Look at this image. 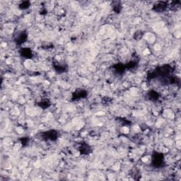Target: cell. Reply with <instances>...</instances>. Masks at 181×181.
<instances>
[{"instance_id": "obj_13", "label": "cell", "mask_w": 181, "mask_h": 181, "mask_svg": "<svg viewBox=\"0 0 181 181\" xmlns=\"http://www.w3.org/2000/svg\"><path fill=\"white\" fill-rule=\"evenodd\" d=\"M111 6L112 8V10H113V12L115 13H116V14H120V13L121 12L122 7L120 2L118 1L112 2Z\"/></svg>"}, {"instance_id": "obj_5", "label": "cell", "mask_w": 181, "mask_h": 181, "mask_svg": "<svg viewBox=\"0 0 181 181\" xmlns=\"http://www.w3.org/2000/svg\"><path fill=\"white\" fill-rule=\"evenodd\" d=\"M88 96V92L86 89L83 88H77L74 91V93H72V98H71V101H75L80 100V99L85 98L86 96Z\"/></svg>"}, {"instance_id": "obj_4", "label": "cell", "mask_w": 181, "mask_h": 181, "mask_svg": "<svg viewBox=\"0 0 181 181\" xmlns=\"http://www.w3.org/2000/svg\"><path fill=\"white\" fill-rule=\"evenodd\" d=\"M28 37V34L26 30L21 31L16 34L14 37V42L17 45L21 46L22 45L23 43H25L27 41V39Z\"/></svg>"}, {"instance_id": "obj_2", "label": "cell", "mask_w": 181, "mask_h": 181, "mask_svg": "<svg viewBox=\"0 0 181 181\" xmlns=\"http://www.w3.org/2000/svg\"><path fill=\"white\" fill-rule=\"evenodd\" d=\"M164 165V154L154 151L151 156V166L155 169H159Z\"/></svg>"}, {"instance_id": "obj_11", "label": "cell", "mask_w": 181, "mask_h": 181, "mask_svg": "<svg viewBox=\"0 0 181 181\" xmlns=\"http://www.w3.org/2000/svg\"><path fill=\"white\" fill-rule=\"evenodd\" d=\"M147 99L151 101H156L160 98V93L155 90H150L146 93Z\"/></svg>"}, {"instance_id": "obj_9", "label": "cell", "mask_w": 181, "mask_h": 181, "mask_svg": "<svg viewBox=\"0 0 181 181\" xmlns=\"http://www.w3.org/2000/svg\"><path fill=\"white\" fill-rule=\"evenodd\" d=\"M19 54L24 59H32L33 57V51L29 48H22L19 50Z\"/></svg>"}, {"instance_id": "obj_6", "label": "cell", "mask_w": 181, "mask_h": 181, "mask_svg": "<svg viewBox=\"0 0 181 181\" xmlns=\"http://www.w3.org/2000/svg\"><path fill=\"white\" fill-rule=\"evenodd\" d=\"M168 7H169V3L167 2L159 1L154 4L152 9L156 13H162L166 11Z\"/></svg>"}, {"instance_id": "obj_19", "label": "cell", "mask_w": 181, "mask_h": 181, "mask_svg": "<svg viewBox=\"0 0 181 181\" xmlns=\"http://www.w3.org/2000/svg\"><path fill=\"white\" fill-rule=\"evenodd\" d=\"M42 48L43 49H50L52 48H53V45H52V44L50 43H46L45 45H42Z\"/></svg>"}, {"instance_id": "obj_1", "label": "cell", "mask_w": 181, "mask_h": 181, "mask_svg": "<svg viewBox=\"0 0 181 181\" xmlns=\"http://www.w3.org/2000/svg\"><path fill=\"white\" fill-rule=\"evenodd\" d=\"M174 71L175 69L171 65L168 64H163L161 66L157 67L155 69L151 71V72H149L147 74L146 79L147 81H151L157 78L160 79L169 77L173 76Z\"/></svg>"}, {"instance_id": "obj_8", "label": "cell", "mask_w": 181, "mask_h": 181, "mask_svg": "<svg viewBox=\"0 0 181 181\" xmlns=\"http://www.w3.org/2000/svg\"><path fill=\"white\" fill-rule=\"evenodd\" d=\"M52 66L54 67V69L59 74H62L67 72L68 70V65L66 64H60L56 61L52 62Z\"/></svg>"}, {"instance_id": "obj_14", "label": "cell", "mask_w": 181, "mask_h": 181, "mask_svg": "<svg viewBox=\"0 0 181 181\" xmlns=\"http://www.w3.org/2000/svg\"><path fill=\"white\" fill-rule=\"evenodd\" d=\"M39 107H40L43 109H48L49 107L51 106V102L48 98H45L41 100L40 102L37 103Z\"/></svg>"}, {"instance_id": "obj_7", "label": "cell", "mask_w": 181, "mask_h": 181, "mask_svg": "<svg viewBox=\"0 0 181 181\" xmlns=\"http://www.w3.org/2000/svg\"><path fill=\"white\" fill-rule=\"evenodd\" d=\"M79 151L81 155H88L93 152V148L88 143L83 141L80 144Z\"/></svg>"}, {"instance_id": "obj_3", "label": "cell", "mask_w": 181, "mask_h": 181, "mask_svg": "<svg viewBox=\"0 0 181 181\" xmlns=\"http://www.w3.org/2000/svg\"><path fill=\"white\" fill-rule=\"evenodd\" d=\"M60 134L55 130H50L40 134V137L46 141H56L58 140Z\"/></svg>"}, {"instance_id": "obj_17", "label": "cell", "mask_w": 181, "mask_h": 181, "mask_svg": "<svg viewBox=\"0 0 181 181\" xmlns=\"http://www.w3.org/2000/svg\"><path fill=\"white\" fill-rule=\"evenodd\" d=\"M19 140L21 141V143L22 146H27L28 143H29V141H30V138L28 137H21L19 139Z\"/></svg>"}, {"instance_id": "obj_10", "label": "cell", "mask_w": 181, "mask_h": 181, "mask_svg": "<svg viewBox=\"0 0 181 181\" xmlns=\"http://www.w3.org/2000/svg\"><path fill=\"white\" fill-rule=\"evenodd\" d=\"M112 67L113 69L114 72L117 74H124V72H125V71L127 70L126 69L125 64H122V63H117V64H114Z\"/></svg>"}, {"instance_id": "obj_16", "label": "cell", "mask_w": 181, "mask_h": 181, "mask_svg": "<svg viewBox=\"0 0 181 181\" xmlns=\"http://www.w3.org/2000/svg\"><path fill=\"white\" fill-rule=\"evenodd\" d=\"M144 36V32L141 31H137L134 34V38L136 40H140L141 38H143Z\"/></svg>"}, {"instance_id": "obj_12", "label": "cell", "mask_w": 181, "mask_h": 181, "mask_svg": "<svg viewBox=\"0 0 181 181\" xmlns=\"http://www.w3.org/2000/svg\"><path fill=\"white\" fill-rule=\"evenodd\" d=\"M139 65V59H137V57L134 58L133 60H130L129 62H127V64H125L126 69L127 70H133L135 69H137V67Z\"/></svg>"}, {"instance_id": "obj_15", "label": "cell", "mask_w": 181, "mask_h": 181, "mask_svg": "<svg viewBox=\"0 0 181 181\" xmlns=\"http://www.w3.org/2000/svg\"><path fill=\"white\" fill-rule=\"evenodd\" d=\"M30 7H31L30 1H23L21 2V4L19 6V8L21 10H26V9H28Z\"/></svg>"}, {"instance_id": "obj_18", "label": "cell", "mask_w": 181, "mask_h": 181, "mask_svg": "<svg viewBox=\"0 0 181 181\" xmlns=\"http://www.w3.org/2000/svg\"><path fill=\"white\" fill-rule=\"evenodd\" d=\"M120 120H122V125H125V126H130V125H131V122L129 121V120H127V119L122 118V119H120Z\"/></svg>"}]
</instances>
